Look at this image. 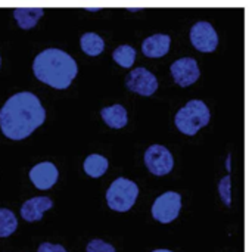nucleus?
<instances>
[{"label":"nucleus","instance_id":"f257e3e1","mask_svg":"<svg viewBox=\"0 0 252 252\" xmlns=\"http://www.w3.org/2000/svg\"><path fill=\"white\" fill-rule=\"evenodd\" d=\"M46 120L40 99L31 92L12 94L0 109V128L12 140L28 137Z\"/></svg>","mask_w":252,"mask_h":252},{"label":"nucleus","instance_id":"f03ea898","mask_svg":"<svg viewBox=\"0 0 252 252\" xmlns=\"http://www.w3.org/2000/svg\"><path fill=\"white\" fill-rule=\"evenodd\" d=\"M35 77L55 89H66L78 72L75 59L66 52L50 47L41 50L32 62Z\"/></svg>","mask_w":252,"mask_h":252},{"label":"nucleus","instance_id":"7ed1b4c3","mask_svg":"<svg viewBox=\"0 0 252 252\" xmlns=\"http://www.w3.org/2000/svg\"><path fill=\"white\" fill-rule=\"evenodd\" d=\"M210 117L211 114L207 103L199 99H193L179 109L176 114V126L182 133L193 136L210 123Z\"/></svg>","mask_w":252,"mask_h":252},{"label":"nucleus","instance_id":"20e7f679","mask_svg":"<svg viewBox=\"0 0 252 252\" xmlns=\"http://www.w3.org/2000/svg\"><path fill=\"white\" fill-rule=\"evenodd\" d=\"M137 195H139V188L134 182L126 177H118L108 188L106 202L109 208L120 213H126L134 205Z\"/></svg>","mask_w":252,"mask_h":252},{"label":"nucleus","instance_id":"39448f33","mask_svg":"<svg viewBox=\"0 0 252 252\" xmlns=\"http://www.w3.org/2000/svg\"><path fill=\"white\" fill-rule=\"evenodd\" d=\"M182 208V196L177 192H165L158 196L152 205V216L161 223H170L177 219Z\"/></svg>","mask_w":252,"mask_h":252},{"label":"nucleus","instance_id":"423d86ee","mask_svg":"<svg viewBox=\"0 0 252 252\" xmlns=\"http://www.w3.org/2000/svg\"><path fill=\"white\" fill-rule=\"evenodd\" d=\"M145 164L155 176H165L173 170L174 159L171 152L162 145H152L145 152Z\"/></svg>","mask_w":252,"mask_h":252},{"label":"nucleus","instance_id":"0eeeda50","mask_svg":"<svg viewBox=\"0 0 252 252\" xmlns=\"http://www.w3.org/2000/svg\"><path fill=\"white\" fill-rule=\"evenodd\" d=\"M126 86L128 90L137 94L152 96L158 89V78L145 66H137L128 72L126 78Z\"/></svg>","mask_w":252,"mask_h":252},{"label":"nucleus","instance_id":"6e6552de","mask_svg":"<svg viewBox=\"0 0 252 252\" xmlns=\"http://www.w3.org/2000/svg\"><path fill=\"white\" fill-rule=\"evenodd\" d=\"M190 41L201 52H213L219 44V35L210 22L199 21L190 28Z\"/></svg>","mask_w":252,"mask_h":252},{"label":"nucleus","instance_id":"1a4fd4ad","mask_svg":"<svg viewBox=\"0 0 252 252\" xmlns=\"http://www.w3.org/2000/svg\"><path fill=\"white\" fill-rule=\"evenodd\" d=\"M170 71H171L174 81L182 87H188L199 78L198 62L195 58H190V56L180 58L176 62H173L170 66Z\"/></svg>","mask_w":252,"mask_h":252},{"label":"nucleus","instance_id":"9d476101","mask_svg":"<svg viewBox=\"0 0 252 252\" xmlns=\"http://www.w3.org/2000/svg\"><path fill=\"white\" fill-rule=\"evenodd\" d=\"M58 176H59V171H58L56 165L49 161L35 164L30 170V179H31L32 185L40 190L50 189L58 182Z\"/></svg>","mask_w":252,"mask_h":252},{"label":"nucleus","instance_id":"9b49d317","mask_svg":"<svg viewBox=\"0 0 252 252\" xmlns=\"http://www.w3.org/2000/svg\"><path fill=\"white\" fill-rule=\"evenodd\" d=\"M53 207V201L47 196H35L25 201L21 207V216L27 221H37L41 220L44 211Z\"/></svg>","mask_w":252,"mask_h":252},{"label":"nucleus","instance_id":"f8f14e48","mask_svg":"<svg viewBox=\"0 0 252 252\" xmlns=\"http://www.w3.org/2000/svg\"><path fill=\"white\" fill-rule=\"evenodd\" d=\"M171 38L167 34H154L143 40L142 52L149 58H161L170 50Z\"/></svg>","mask_w":252,"mask_h":252},{"label":"nucleus","instance_id":"ddd939ff","mask_svg":"<svg viewBox=\"0 0 252 252\" xmlns=\"http://www.w3.org/2000/svg\"><path fill=\"white\" fill-rule=\"evenodd\" d=\"M100 117L112 128H123L127 124V121H128L127 109L123 105H120V103L102 108L100 109Z\"/></svg>","mask_w":252,"mask_h":252},{"label":"nucleus","instance_id":"4468645a","mask_svg":"<svg viewBox=\"0 0 252 252\" xmlns=\"http://www.w3.org/2000/svg\"><path fill=\"white\" fill-rule=\"evenodd\" d=\"M44 10L41 7H16L13 10V16L18 25L24 30L32 28L37 21L43 16Z\"/></svg>","mask_w":252,"mask_h":252},{"label":"nucleus","instance_id":"2eb2a0df","mask_svg":"<svg viewBox=\"0 0 252 252\" xmlns=\"http://www.w3.org/2000/svg\"><path fill=\"white\" fill-rule=\"evenodd\" d=\"M83 167H84V171L90 177L97 179V177H100V176H103L106 173V170H108V159L105 157L99 155V154H92V155H89L84 159Z\"/></svg>","mask_w":252,"mask_h":252},{"label":"nucleus","instance_id":"dca6fc26","mask_svg":"<svg viewBox=\"0 0 252 252\" xmlns=\"http://www.w3.org/2000/svg\"><path fill=\"white\" fill-rule=\"evenodd\" d=\"M80 43H81L83 50L90 56H96V55L102 53L105 49L103 38L96 32H84L80 38Z\"/></svg>","mask_w":252,"mask_h":252},{"label":"nucleus","instance_id":"f3484780","mask_svg":"<svg viewBox=\"0 0 252 252\" xmlns=\"http://www.w3.org/2000/svg\"><path fill=\"white\" fill-rule=\"evenodd\" d=\"M112 59L124 68H130L136 61V49L130 44H121L112 52Z\"/></svg>","mask_w":252,"mask_h":252},{"label":"nucleus","instance_id":"a211bd4d","mask_svg":"<svg viewBox=\"0 0 252 252\" xmlns=\"http://www.w3.org/2000/svg\"><path fill=\"white\" fill-rule=\"evenodd\" d=\"M18 227L15 214L7 208H0V238L10 236Z\"/></svg>","mask_w":252,"mask_h":252},{"label":"nucleus","instance_id":"6ab92c4d","mask_svg":"<svg viewBox=\"0 0 252 252\" xmlns=\"http://www.w3.org/2000/svg\"><path fill=\"white\" fill-rule=\"evenodd\" d=\"M86 252H115V248L102 239H93L87 244Z\"/></svg>","mask_w":252,"mask_h":252},{"label":"nucleus","instance_id":"aec40b11","mask_svg":"<svg viewBox=\"0 0 252 252\" xmlns=\"http://www.w3.org/2000/svg\"><path fill=\"white\" fill-rule=\"evenodd\" d=\"M219 192H220V196L223 198L224 204L226 205H230L232 204V196H230V176H226L220 180L219 183Z\"/></svg>","mask_w":252,"mask_h":252},{"label":"nucleus","instance_id":"412c9836","mask_svg":"<svg viewBox=\"0 0 252 252\" xmlns=\"http://www.w3.org/2000/svg\"><path fill=\"white\" fill-rule=\"evenodd\" d=\"M37 252H66V250L62 245H55V244H49L44 242L38 247Z\"/></svg>","mask_w":252,"mask_h":252},{"label":"nucleus","instance_id":"4be33fe9","mask_svg":"<svg viewBox=\"0 0 252 252\" xmlns=\"http://www.w3.org/2000/svg\"><path fill=\"white\" fill-rule=\"evenodd\" d=\"M152 252H173V251H168V250H155V251Z\"/></svg>","mask_w":252,"mask_h":252},{"label":"nucleus","instance_id":"5701e85b","mask_svg":"<svg viewBox=\"0 0 252 252\" xmlns=\"http://www.w3.org/2000/svg\"><path fill=\"white\" fill-rule=\"evenodd\" d=\"M0 62H1V61H0Z\"/></svg>","mask_w":252,"mask_h":252}]
</instances>
